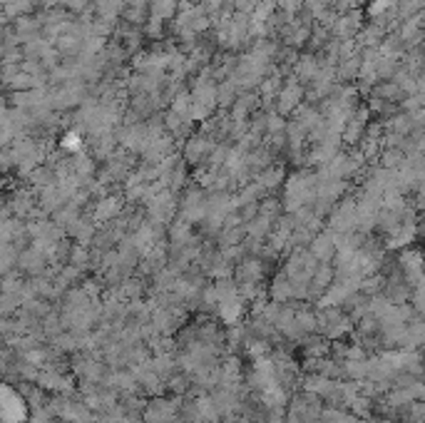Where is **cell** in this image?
I'll return each instance as SVG.
<instances>
[{"label":"cell","instance_id":"obj_4","mask_svg":"<svg viewBox=\"0 0 425 423\" xmlns=\"http://www.w3.org/2000/svg\"><path fill=\"white\" fill-rule=\"evenodd\" d=\"M418 152H420V154H425V135L418 140Z\"/></svg>","mask_w":425,"mask_h":423},{"label":"cell","instance_id":"obj_2","mask_svg":"<svg viewBox=\"0 0 425 423\" xmlns=\"http://www.w3.org/2000/svg\"><path fill=\"white\" fill-rule=\"evenodd\" d=\"M177 11V0H157L152 6V15L164 20V18H172V13Z\"/></svg>","mask_w":425,"mask_h":423},{"label":"cell","instance_id":"obj_1","mask_svg":"<svg viewBox=\"0 0 425 423\" xmlns=\"http://www.w3.org/2000/svg\"><path fill=\"white\" fill-rule=\"evenodd\" d=\"M278 100H281V110H291V107H296L301 100V88H296L294 83H289L286 88L278 93Z\"/></svg>","mask_w":425,"mask_h":423},{"label":"cell","instance_id":"obj_5","mask_svg":"<svg viewBox=\"0 0 425 423\" xmlns=\"http://www.w3.org/2000/svg\"><path fill=\"white\" fill-rule=\"evenodd\" d=\"M309 3H311V6H316V0H309ZM318 13H323V3H321V0H318Z\"/></svg>","mask_w":425,"mask_h":423},{"label":"cell","instance_id":"obj_3","mask_svg":"<svg viewBox=\"0 0 425 423\" xmlns=\"http://www.w3.org/2000/svg\"><path fill=\"white\" fill-rule=\"evenodd\" d=\"M80 147H82L80 132H70V135H67V137L62 140V149H70V152H72V149H75V152H77V149H80Z\"/></svg>","mask_w":425,"mask_h":423},{"label":"cell","instance_id":"obj_6","mask_svg":"<svg viewBox=\"0 0 425 423\" xmlns=\"http://www.w3.org/2000/svg\"><path fill=\"white\" fill-rule=\"evenodd\" d=\"M423 269H425V252H423Z\"/></svg>","mask_w":425,"mask_h":423}]
</instances>
